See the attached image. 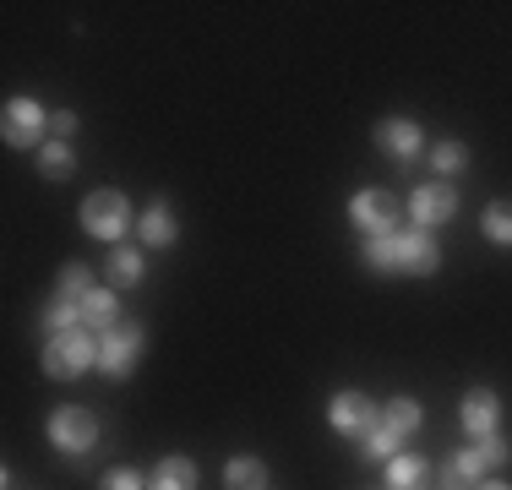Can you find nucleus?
I'll use <instances>...</instances> for the list:
<instances>
[{"instance_id":"f257e3e1","label":"nucleus","mask_w":512,"mask_h":490,"mask_svg":"<svg viewBox=\"0 0 512 490\" xmlns=\"http://www.w3.org/2000/svg\"><path fill=\"white\" fill-rule=\"evenodd\" d=\"M360 262L387 278H431L442 267V245L431 240V229H393V235L360 240Z\"/></svg>"},{"instance_id":"f03ea898","label":"nucleus","mask_w":512,"mask_h":490,"mask_svg":"<svg viewBox=\"0 0 512 490\" xmlns=\"http://www.w3.org/2000/svg\"><path fill=\"white\" fill-rule=\"evenodd\" d=\"M88 371H99V338H93L88 327L44 338V376H50V382H77V376H88Z\"/></svg>"},{"instance_id":"7ed1b4c3","label":"nucleus","mask_w":512,"mask_h":490,"mask_svg":"<svg viewBox=\"0 0 512 490\" xmlns=\"http://www.w3.org/2000/svg\"><path fill=\"white\" fill-rule=\"evenodd\" d=\"M507 458H512V447L502 441V431H496V436H480L474 447H458L453 458L442 463V480H447V490H469V485H480L491 469H502Z\"/></svg>"},{"instance_id":"20e7f679","label":"nucleus","mask_w":512,"mask_h":490,"mask_svg":"<svg viewBox=\"0 0 512 490\" xmlns=\"http://www.w3.org/2000/svg\"><path fill=\"white\" fill-rule=\"evenodd\" d=\"M82 229H88L93 240L126 245V235L137 229V218H131V202H126V191H93L88 202H82Z\"/></svg>"},{"instance_id":"39448f33","label":"nucleus","mask_w":512,"mask_h":490,"mask_svg":"<svg viewBox=\"0 0 512 490\" xmlns=\"http://www.w3.org/2000/svg\"><path fill=\"white\" fill-rule=\"evenodd\" d=\"M50 447L66 452V458H88L99 447V420L88 409H77V403H60L50 414Z\"/></svg>"},{"instance_id":"423d86ee","label":"nucleus","mask_w":512,"mask_h":490,"mask_svg":"<svg viewBox=\"0 0 512 490\" xmlns=\"http://www.w3.org/2000/svg\"><path fill=\"white\" fill-rule=\"evenodd\" d=\"M137 360H142V327L120 316L109 333H99V371L109 382H126V376L137 371Z\"/></svg>"},{"instance_id":"0eeeda50","label":"nucleus","mask_w":512,"mask_h":490,"mask_svg":"<svg viewBox=\"0 0 512 490\" xmlns=\"http://www.w3.org/2000/svg\"><path fill=\"white\" fill-rule=\"evenodd\" d=\"M0 137H6V147H44L50 142V115H44L39 98H6Z\"/></svg>"},{"instance_id":"6e6552de","label":"nucleus","mask_w":512,"mask_h":490,"mask_svg":"<svg viewBox=\"0 0 512 490\" xmlns=\"http://www.w3.org/2000/svg\"><path fill=\"white\" fill-rule=\"evenodd\" d=\"M349 224L360 229L365 240H376V235H393L398 229V202L387 191H376V186H365L349 196Z\"/></svg>"},{"instance_id":"1a4fd4ad","label":"nucleus","mask_w":512,"mask_h":490,"mask_svg":"<svg viewBox=\"0 0 512 490\" xmlns=\"http://www.w3.org/2000/svg\"><path fill=\"white\" fill-rule=\"evenodd\" d=\"M376 420H382V403H371L365 392H333V403H327V425H333L338 436L360 441Z\"/></svg>"},{"instance_id":"9d476101","label":"nucleus","mask_w":512,"mask_h":490,"mask_svg":"<svg viewBox=\"0 0 512 490\" xmlns=\"http://www.w3.org/2000/svg\"><path fill=\"white\" fill-rule=\"evenodd\" d=\"M453 213H458V191L447 186V180H431V186H414V191H409V218H414V229H436V224H447Z\"/></svg>"},{"instance_id":"9b49d317","label":"nucleus","mask_w":512,"mask_h":490,"mask_svg":"<svg viewBox=\"0 0 512 490\" xmlns=\"http://www.w3.org/2000/svg\"><path fill=\"white\" fill-rule=\"evenodd\" d=\"M376 147H382L387 158H398V164H414V158L425 153V131L404 115H387V120H376Z\"/></svg>"},{"instance_id":"f8f14e48","label":"nucleus","mask_w":512,"mask_h":490,"mask_svg":"<svg viewBox=\"0 0 512 490\" xmlns=\"http://www.w3.org/2000/svg\"><path fill=\"white\" fill-rule=\"evenodd\" d=\"M458 414H463V431H469L474 441L502 431V398H496L491 387H469V392H463V409Z\"/></svg>"},{"instance_id":"ddd939ff","label":"nucleus","mask_w":512,"mask_h":490,"mask_svg":"<svg viewBox=\"0 0 512 490\" xmlns=\"http://www.w3.org/2000/svg\"><path fill=\"white\" fill-rule=\"evenodd\" d=\"M137 235H142V245H153V251H169V245L180 240V224H175V207H169V202H153L148 213L137 218Z\"/></svg>"},{"instance_id":"4468645a","label":"nucleus","mask_w":512,"mask_h":490,"mask_svg":"<svg viewBox=\"0 0 512 490\" xmlns=\"http://www.w3.org/2000/svg\"><path fill=\"white\" fill-rule=\"evenodd\" d=\"M104 273H109V289H137L142 284V251L137 245H109Z\"/></svg>"},{"instance_id":"2eb2a0df","label":"nucleus","mask_w":512,"mask_h":490,"mask_svg":"<svg viewBox=\"0 0 512 490\" xmlns=\"http://www.w3.org/2000/svg\"><path fill=\"white\" fill-rule=\"evenodd\" d=\"M33 322H39V333H44V338L77 333V327H82V305H77V300H60V294H55V300L44 305V311L33 316Z\"/></svg>"},{"instance_id":"dca6fc26","label":"nucleus","mask_w":512,"mask_h":490,"mask_svg":"<svg viewBox=\"0 0 512 490\" xmlns=\"http://www.w3.org/2000/svg\"><path fill=\"white\" fill-rule=\"evenodd\" d=\"M382 425H387L398 441H409V436L425 425V409H420L414 398H387V403H382Z\"/></svg>"},{"instance_id":"f3484780","label":"nucleus","mask_w":512,"mask_h":490,"mask_svg":"<svg viewBox=\"0 0 512 490\" xmlns=\"http://www.w3.org/2000/svg\"><path fill=\"white\" fill-rule=\"evenodd\" d=\"M115 322H120V300H115V289H93L88 300H82V327H88V333H109Z\"/></svg>"},{"instance_id":"a211bd4d","label":"nucleus","mask_w":512,"mask_h":490,"mask_svg":"<svg viewBox=\"0 0 512 490\" xmlns=\"http://www.w3.org/2000/svg\"><path fill=\"white\" fill-rule=\"evenodd\" d=\"M425 480H431V463L414 458V452H398L387 463V490H425Z\"/></svg>"},{"instance_id":"6ab92c4d","label":"nucleus","mask_w":512,"mask_h":490,"mask_svg":"<svg viewBox=\"0 0 512 490\" xmlns=\"http://www.w3.org/2000/svg\"><path fill=\"white\" fill-rule=\"evenodd\" d=\"M148 490H197V463H191V458H164L153 469Z\"/></svg>"},{"instance_id":"aec40b11","label":"nucleus","mask_w":512,"mask_h":490,"mask_svg":"<svg viewBox=\"0 0 512 490\" xmlns=\"http://www.w3.org/2000/svg\"><path fill=\"white\" fill-rule=\"evenodd\" d=\"M224 490H267V463L262 458H229L224 463Z\"/></svg>"},{"instance_id":"412c9836","label":"nucleus","mask_w":512,"mask_h":490,"mask_svg":"<svg viewBox=\"0 0 512 490\" xmlns=\"http://www.w3.org/2000/svg\"><path fill=\"white\" fill-rule=\"evenodd\" d=\"M431 169H436V180H453L458 169H469V147H463L458 137H447V142H431Z\"/></svg>"},{"instance_id":"4be33fe9","label":"nucleus","mask_w":512,"mask_h":490,"mask_svg":"<svg viewBox=\"0 0 512 490\" xmlns=\"http://www.w3.org/2000/svg\"><path fill=\"white\" fill-rule=\"evenodd\" d=\"M39 175H44V180L77 175V153H71V142H44V147H39Z\"/></svg>"},{"instance_id":"5701e85b","label":"nucleus","mask_w":512,"mask_h":490,"mask_svg":"<svg viewBox=\"0 0 512 490\" xmlns=\"http://www.w3.org/2000/svg\"><path fill=\"white\" fill-rule=\"evenodd\" d=\"M398 447H404V441H398L393 431H387L382 420H376L371 431L360 436V452H365V458H371V463H393V458H398Z\"/></svg>"},{"instance_id":"b1692460","label":"nucleus","mask_w":512,"mask_h":490,"mask_svg":"<svg viewBox=\"0 0 512 490\" xmlns=\"http://www.w3.org/2000/svg\"><path fill=\"white\" fill-rule=\"evenodd\" d=\"M55 294H60V300H88V294H93V273H88V267H82V262H66V267H60V284H55Z\"/></svg>"},{"instance_id":"393cba45","label":"nucleus","mask_w":512,"mask_h":490,"mask_svg":"<svg viewBox=\"0 0 512 490\" xmlns=\"http://www.w3.org/2000/svg\"><path fill=\"white\" fill-rule=\"evenodd\" d=\"M480 229H485V240H491V245H512V202H491V207H485Z\"/></svg>"},{"instance_id":"a878e982","label":"nucleus","mask_w":512,"mask_h":490,"mask_svg":"<svg viewBox=\"0 0 512 490\" xmlns=\"http://www.w3.org/2000/svg\"><path fill=\"white\" fill-rule=\"evenodd\" d=\"M99 490H148V480H142L137 469H109L99 480Z\"/></svg>"},{"instance_id":"bb28decb","label":"nucleus","mask_w":512,"mask_h":490,"mask_svg":"<svg viewBox=\"0 0 512 490\" xmlns=\"http://www.w3.org/2000/svg\"><path fill=\"white\" fill-rule=\"evenodd\" d=\"M77 137V109H55L50 115V142H71Z\"/></svg>"},{"instance_id":"cd10ccee","label":"nucleus","mask_w":512,"mask_h":490,"mask_svg":"<svg viewBox=\"0 0 512 490\" xmlns=\"http://www.w3.org/2000/svg\"><path fill=\"white\" fill-rule=\"evenodd\" d=\"M480 490H512V485H502V480H480Z\"/></svg>"}]
</instances>
